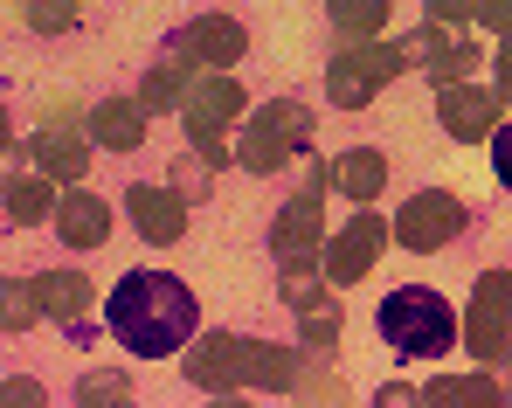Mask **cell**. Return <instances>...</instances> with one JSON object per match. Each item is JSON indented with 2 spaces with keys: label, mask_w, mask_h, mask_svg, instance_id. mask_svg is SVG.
<instances>
[{
  "label": "cell",
  "mask_w": 512,
  "mask_h": 408,
  "mask_svg": "<svg viewBox=\"0 0 512 408\" xmlns=\"http://www.w3.org/2000/svg\"><path fill=\"white\" fill-rule=\"evenodd\" d=\"M478 63H485V42H471V35H443V56H436V70L429 83H457V77H478Z\"/></svg>",
  "instance_id": "cell-26"
},
{
  "label": "cell",
  "mask_w": 512,
  "mask_h": 408,
  "mask_svg": "<svg viewBox=\"0 0 512 408\" xmlns=\"http://www.w3.org/2000/svg\"><path fill=\"white\" fill-rule=\"evenodd\" d=\"M333 180H340V194L346 201H381L388 194V153L381 146H346L340 160H333Z\"/></svg>",
  "instance_id": "cell-18"
},
{
  "label": "cell",
  "mask_w": 512,
  "mask_h": 408,
  "mask_svg": "<svg viewBox=\"0 0 512 408\" xmlns=\"http://www.w3.org/2000/svg\"><path fill=\"white\" fill-rule=\"evenodd\" d=\"M429 21H443V28H464L471 14H478V0H423Z\"/></svg>",
  "instance_id": "cell-31"
},
{
  "label": "cell",
  "mask_w": 512,
  "mask_h": 408,
  "mask_svg": "<svg viewBox=\"0 0 512 408\" xmlns=\"http://www.w3.org/2000/svg\"><path fill=\"white\" fill-rule=\"evenodd\" d=\"M0 402H42V381L14 374V381H0Z\"/></svg>",
  "instance_id": "cell-33"
},
{
  "label": "cell",
  "mask_w": 512,
  "mask_h": 408,
  "mask_svg": "<svg viewBox=\"0 0 512 408\" xmlns=\"http://www.w3.org/2000/svg\"><path fill=\"white\" fill-rule=\"evenodd\" d=\"M499 90L512 97V35H499Z\"/></svg>",
  "instance_id": "cell-34"
},
{
  "label": "cell",
  "mask_w": 512,
  "mask_h": 408,
  "mask_svg": "<svg viewBox=\"0 0 512 408\" xmlns=\"http://www.w3.org/2000/svg\"><path fill=\"white\" fill-rule=\"evenodd\" d=\"M250 111V90L236 83V70H201L180 97V125H187V146L208 166H229L236 146H229V125Z\"/></svg>",
  "instance_id": "cell-3"
},
{
  "label": "cell",
  "mask_w": 512,
  "mask_h": 408,
  "mask_svg": "<svg viewBox=\"0 0 512 408\" xmlns=\"http://www.w3.org/2000/svg\"><path fill=\"white\" fill-rule=\"evenodd\" d=\"M395 77H402L395 42H381V35H340V42H333L326 90H333V104H340V111H367V104H374Z\"/></svg>",
  "instance_id": "cell-5"
},
{
  "label": "cell",
  "mask_w": 512,
  "mask_h": 408,
  "mask_svg": "<svg viewBox=\"0 0 512 408\" xmlns=\"http://www.w3.org/2000/svg\"><path fill=\"white\" fill-rule=\"evenodd\" d=\"M201 77V63L187 56V49H173L160 56L146 77H139V104H146V118H160V111H180V97H187V83Z\"/></svg>",
  "instance_id": "cell-17"
},
{
  "label": "cell",
  "mask_w": 512,
  "mask_h": 408,
  "mask_svg": "<svg viewBox=\"0 0 512 408\" xmlns=\"http://www.w3.org/2000/svg\"><path fill=\"white\" fill-rule=\"evenodd\" d=\"M28 160L42 166L49 180H63V187H77V180L90 173V160H97V146H84V139H77L70 125H42V132L28 139Z\"/></svg>",
  "instance_id": "cell-15"
},
{
  "label": "cell",
  "mask_w": 512,
  "mask_h": 408,
  "mask_svg": "<svg viewBox=\"0 0 512 408\" xmlns=\"http://www.w3.org/2000/svg\"><path fill=\"white\" fill-rule=\"evenodd\" d=\"M250 125H243V139H236V166L243 173H284V166L298 160L305 146H312V104H298V97H270V104H256L243 111Z\"/></svg>",
  "instance_id": "cell-4"
},
{
  "label": "cell",
  "mask_w": 512,
  "mask_h": 408,
  "mask_svg": "<svg viewBox=\"0 0 512 408\" xmlns=\"http://www.w3.org/2000/svg\"><path fill=\"white\" fill-rule=\"evenodd\" d=\"M326 14H333L340 35H381L388 14H395V0H326Z\"/></svg>",
  "instance_id": "cell-25"
},
{
  "label": "cell",
  "mask_w": 512,
  "mask_h": 408,
  "mask_svg": "<svg viewBox=\"0 0 512 408\" xmlns=\"http://www.w3.org/2000/svg\"><path fill=\"white\" fill-rule=\"evenodd\" d=\"M7 139H14V118H7V104H0V146H7Z\"/></svg>",
  "instance_id": "cell-37"
},
{
  "label": "cell",
  "mask_w": 512,
  "mask_h": 408,
  "mask_svg": "<svg viewBox=\"0 0 512 408\" xmlns=\"http://www.w3.org/2000/svg\"><path fill=\"white\" fill-rule=\"evenodd\" d=\"M7 222H21V229H35V222H49L56 215V180L42 173V180H7Z\"/></svg>",
  "instance_id": "cell-20"
},
{
  "label": "cell",
  "mask_w": 512,
  "mask_h": 408,
  "mask_svg": "<svg viewBox=\"0 0 512 408\" xmlns=\"http://www.w3.org/2000/svg\"><path fill=\"white\" fill-rule=\"evenodd\" d=\"M35 298H42V319H56L63 332H77L84 339V312L97 305V291H90V277L84 270H42L35 277Z\"/></svg>",
  "instance_id": "cell-14"
},
{
  "label": "cell",
  "mask_w": 512,
  "mask_h": 408,
  "mask_svg": "<svg viewBox=\"0 0 512 408\" xmlns=\"http://www.w3.org/2000/svg\"><path fill=\"white\" fill-rule=\"evenodd\" d=\"M512 388L499 374H436L423 388V402H506Z\"/></svg>",
  "instance_id": "cell-21"
},
{
  "label": "cell",
  "mask_w": 512,
  "mask_h": 408,
  "mask_svg": "<svg viewBox=\"0 0 512 408\" xmlns=\"http://www.w3.org/2000/svg\"><path fill=\"white\" fill-rule=\"evenodd\" d=\"M104 326H111V339H118L125 353L167 360V353H180V346L201 332V305H194V291H187L180 277H167V270H125V277L111 284Z\"/></svg>",
  "instance_id": "cell-1"
},
{
  "label": "cell",
  "mask_w": 512,
  "mask_h": 408,
  "mask_svg": "<svg viewBox=\"0 0 512 408\" xmlns=\"http://www.w3.org/2000/svg\"><path fill=\"white\" fill-rule=\"evenodd\" d=\"M56 236L70 249H104L111 243V201L90 194L84 180H77L70 194H56Z\"/></svg>",
  "instance_id": "cell-13"
},
{
  "label": "cell",
  "mask_w": 512,
  "mask_h": 408,
  "mask_svg": "<svg viewBox=\"0 0 512 408\" xmlns=\"http://www.w3.org/2000/svg\"><path fill=\"white\" fill-rule=\"evenodd\" d=\"M243 353H250L243 332H194L187 339V381L201 395H236L243 388Z\"/></svg>",
  "instance_id": "cell-10"
},
{
  "label": "cell",
  "mask_w": 512,
  "mask_h": 408,
  "mask_svg": "<svg viewBox=\"0 0 512 408\" xmlns=\"http://www.w3.org/2000/svg\"><path fill=\"white\" fill-rule=\"evenodd\" d=\"M21 14H28L35 35H70L77 28V0H21Z\"/></svg>",
  "instance_id": "cell-27"
},
{
  "label": "cell",
  "mask_w": 512,
  "mask_h": 408,
  "mask_svg": "<svg viewBox=\"0 0 512 408\" xmlns=\"http://www.w3.org/2000/svg\"><path fill=\"white\" fill-rule=\"evenodd\" d=\"M471 21H485L492 35H512V0H478V14Z\"/></svg>",
  "instance_id": "cell-32"
},
{
  "label": "cell",
  "mask_w": 512,
  "mask_h": 408,
  "mask_svg": "<svg viewBox=\"0 0 512 408\" xmlns=\"http://www.w3.org/2000/svg\"><path fill=\"white\" fill-rule=\"evenodd\" d=\"M499 111H506V90H492V83H478V77L436 83V118H443V132L457 146H485L492 125H499Z\"/></svg>",
  "instance_id": "cell-7"
},
{
  "label": "cell",
  "mask_w": 512,
  "mask_h": 408,
  "mask_svg": "<svg viewBox=\"0 0 512 408\" xmlns=\"http://www.w3.org/2000/svg\"><path fill=\"white\" fill-rule=\"evenodd\" d=\"M298 381V346H270V339H250L243 353V388H263V395H291Z\"/></svg>",
  "instance_id": "cell-19"
},
{
  "label": "cell",
  "mask_w": 512,
  "mask_h": 408,
  "mask_svg": "<svg viewBox=\"0 0 512 408\" xmlns=\"http://www.w3.org/2000/svg\"><path fill=\"white\" fill-rule=\"evenodd\" d=\"M471 229V208L450 194V187H423V194H409L402 208H395V243L402 249H416V256H436L443 243H457Z\"/></svg>",
  "instance_id": "cell-6"
},
{
  "label": "cell",
  "mask_w": 512,
  "mask_h": 408,
  "mask_svg": "<svg viewBox=\"0 0 512 408\" xmlns=\"http://www.w3.org/2000/svg\"><path fill=\"white\" fill-rule=\"evenodd\" d=\"M319 249H326V208H319L312 187H298L270 222V256L284 263V256H319Z\"/></svg>",
  "instance_id": "cell-12"
},
{
  "label": "cell",
  "mask_w": 512,
  "mask_h": 408,
  "mask_svg": "<svg viewBox=\"0 0 512 408\" xmlns=\"http://www.w3.org/2000/svg\"><path fill=\"white\" fill-rule=\"evenodd\" d=\"M167 180H173V187H180V194H194V201H201V194L215 187V166H208V160H201V153H194V146H187V160L173 166Z\"/></svg>",
  "instance_id": "cell-29"
},
{
  "label": "cell",
  "mask_w": 512,
  "mask_h": 408,
  "mask_svg": "<svg viewBox=\"0 0 512 408\" xmlns=\"http://www.w3.org/2000/svg\"><path fill=\"white\" fill-rule=\"evenodd\" d=\"M374 326L388 339V353H402V360H443V353L457 346V312H450V298L429 291V284L388 291V298L374 305Z\"/></svg>",
  "instance_id": "cell-2"
},
{
  "label": "cell",
  "mask_w": 512,
  "mask_h": 408,
  "mask_svg": "<svg viewBox=\"0 0 512 408\" xmlns=\"http://www.w3.org/2000/svg\"><path fill=\"white\" fill-rule=\"evenodd\" d=\"M42 326V298H35V277H0V332H35Z\"/></svg>",
  "instance_id": "cell-22"
},
{
  "label": "cell",
  "mask_w": 512,
  "mask_h": 408,
  "mask_svg": "<svg viewBox=\"0 0 512 408\" xmlns=\"http://www.w3.org/2000/svg\"><path fill=\"white\" fill-rule=\"evenodd\" d=\"M374 402L388 408V402H416V388H402V381H381V395H374Z\"/></svg>",
  "instance_id": "cell-35"
},
{
  "label": "cell",
  "mask_w": 512,
  "mask_h": 408,
  "mask_svg": "<svg viewBox=\"0 0 512 408\" xmlns=\"http://www.w3.org/2000/svg\"><path fill=\"white\" fill-rule=\"evenodd\" d=\"M381 249H388V222H381L374 208H360L340 236L319 249V270H326V284L340 291V284H360V277L374 270V256H381Z\"/></svg>",
  "instance_id": "cell-8"
},
{
  "label": "cell",
  "mask_w": 512,
  "mask_h": 408,
  "mask_svg": "<svg viewBox=\"0 0 512 408\" xmlns=\"http://www.w3.org/2000/svg\"><path fill=\"white\" fill-rule=\"evenodd\" d=\"M125 215H132V229L153 249H173L187 236V194L173 180H132L125 187Z\"/></svg>",
  "instance_id": "cell-9"
},
{
  "label": "cell",
  "mask_w": 512,
  "mask_h": 408,
  "mask_svg": "<svg viewBox=\"0 0 512 408\" xmlns=\"http://www.w3.org/2000/svg\"><path fill=\"white\" fill-rule=\"evenodd\" d=\"M14 166H21V146H14V139H7V146H0V187H7V180H14Z\"/></svg>",
  "instance_id": "cell-36"
},
{
  "label": "cell",
  "mask_w": 512,
  "mask_h": 408,
  "mask_svg": "<svg viewBox=\"0 0 512 408\" xmlns=\"http://www.w3.org/2000/svg\"><path fill=\"white\" fill-rule=\"evenodd\" d=\"M506 367H512V360H506Z\"/></svg>",
  "instance_id": "cell-38"
},
{
  "label": "cell",
  "mask_w": 512,
  "mask_h": 408,
  "mask_svg": "<svg viewBox=\"0 0 512 408\" xmlns=\"http://www.w3.org/2000/svg\"><path fill=\"white\" fill-rule=\"evenodd\" d=\"M180 49H187L201 70H236V63L250 56V28H243L236 14H194V21L180 28Z\"/></svg>",
  "instance_id": "cell-11"
},
{
  "label": "cell",
  "mask_w": 512,
  "mask_h": 408,
  "mask_svg": "<svg viewBox=\"0 0 512 408\" xmlns=\"http://www.w3.org/2000/svg\"><path fill=\"white\" fill-rule=\"evenodd\" d=\"M291 395H312V402H340L346 381H340V367H333V353H312V346H298V381H291Z\"/></svg>",
  "instance_id": "cell-23"
},
{
  "label": "cell",
  "mask_w": 512,
  "mask_h": 408,
  "mask_svg": "<svg viewBox=\"0 0 512 408\" xmlns=\"http://www.w3.org/2000/svg\"><path fill=\"white\" fill-rule=\"evenodd\" d=\"M340 332H346V312L333 305V298L298 312V346H312V353H340Z\"/></svg>",
  "instance_id": "cell-24"
},
{
  "label": "cell",
  "mask_w": 512,
  "mask_h": 408,
  "mask_svg": "<svg viewBox=\"0 0 512 408\" xmlns=\"http://www.w3.org/2000/svg\"><path fill=\"white\" fill-rule=\"evenodd\" d=\"M492 173H499V187H512V118L492 125Z\"/></svg>",
  "instance_id": "cell-30"
},
{
  "label": "cell",
  "mask_w": 512,
  "mask_h": 408,
  "mask_svg": "<svg viewBox=\"0 0 512 408\" xmlns=\"http://www.w3.org/2000/svg\"><path fill=\"white\" fill-rule=\"evenodd\" d=\"M77 402H132V374H84Z\"/></svg>",
  "instance_id": "cell-28"
},
{
  "label": "cell",
  "mask_w": 512,
  "mask_h": 408,
  "mask_svg": "<svg viewBox=\"0 0 512 408\" xmlns=\"http://www.w3.org/2000/svg\"><path fill=\"white\" fill-rule=\"evenodd\" d=\"M90 146H104V153H139V146H146V104H139V97H104V104H90Z\"/></svg>",
  "instance_id": "cell-16"
}]
</instances>
